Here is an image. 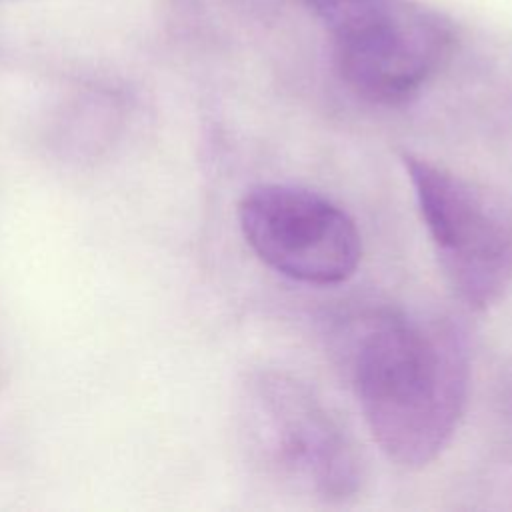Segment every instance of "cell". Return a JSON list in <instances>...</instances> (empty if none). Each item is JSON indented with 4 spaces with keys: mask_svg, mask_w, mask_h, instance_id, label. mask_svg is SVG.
<instances>
[{
    "mask_svg": "<svg viewBox=\"0 0 512 512\" xmlns=\"http://www.w3.org/2000/svg\"><path fill=\"white\" fill-rule=\"evenodd\" d=\"M352 380L384 456L422 468L452 440L468 396V354L446 322L384 310L354 340Z\"/></svg>",
    "mask_w": 512,
    "mask_h": 512,
    "instance_id": "cell-1",
    "label": "cell"
},
{
    "mask_svg": "<svg viewBox=\"0 0 512 512\" xmlns=\"http://www.w3.org/2000/svg\"><path fill=\"white\" fill-rule=\"evenodd\" d=\"M328 28L344 82L376 104H402L442 68L450 22L414 0H304Z\"/></svg>",
    "mask_w": 512,
    "mask_h": 512,
    "instance_id": "cell-2",
    "label": "cell"
},
{
    "mask_svg": "<svg viewBox=\"0 0 512 512\" xmlns=\"http://www.w3.org/2000/svg\"><path fill=\"white\" fill-rule=\"evenodd\" d=\"M244 430L256 466L272 480L324 502L358 492V448L304 382L280 372L256 374L244 396Z\"/></svg>",
    "mask_w": 512,
    "mask_h": 512,
    "instance_id": "cell-3",
    "label": "cell"
},
{
    "mask_svg": "<svg viewBox=\"0 0 512 512\" xmlns=\"http://www.w3.org/2000/svg\"><path fill=\"white\" fill-rule=\"evenodd\" d=\"M400 162L450 288L472 308H488L512 282V234L464 178L408 150Z\"/></svg>",
    "mask_w": 512,
    "mask_h": 512,
    "instance_id": "cell-4",
    "label": "cell"
},
{
    "mask_svg": "<svg viewBox=\"0 0 512 512\" xmlns=\"http://www.w3.org/2000/svg\"><path fill=\"white\" fill-rule=\"evenodd\" d=\"M250 250L278 274L314 286L346 282L362 258L354 220L326 196L292 184H258L238 204Z\"/></svg>",
    "mask_w": 512,
    "mask_h": 512,
    "instance_id": "cell-5",
    "label": "cell"
}]
</instances>
